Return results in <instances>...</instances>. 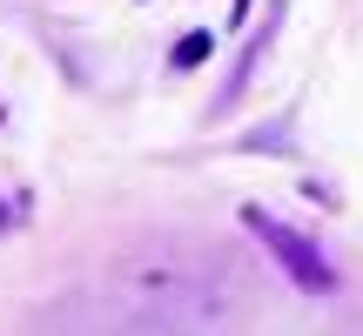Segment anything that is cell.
<instances>
[{
    "label": "cell",
    "instance_id": "obj_1",
    "mask_svg": "<svg viewBox=\"0 0 363 336\" xmlns=\"http://www.w3.org/2000/svg\"><path fill=\"white\" fill-rule=\"evenodd\" d=\"M242 222L262 235V249H269L276 262L289 269V283L296 289H310V296H323V289H337V269H330V256L310 242L303 229H289V222H276L269 208H242Z\"/></svg>",
    "mask_w": 363,
    "mask_h": 336
},
{
    "label": "cell",
    "instance_id": "obj_2",
    "mask_svg": "<svg viewBox=\"0 0 363 336\" xmlns=\"http://www.w3.org/2000/svg\"><path fill=\"white\" fill-rule=\"evenodd\" d=\"M208 47H216V34H182L175 40V67H202Z\"/></svg>",
    "mask_w": 363,
    "mask_h": 336
},
{
    "label": "cell",
    "instance_id": "obj_3",
    "mask_svg": "<svg viewBox=\"0 0 363 336\" xmlns=\"http://www.w3.org/2000/svg\"><path fill=\"white\" fill-rule=\"evenodd\" d=\"M242 13H249V0H235V21H242Z\"/></svg>",
    "mask_w": 363,
    "mask_h": 336
}]
</instances>
